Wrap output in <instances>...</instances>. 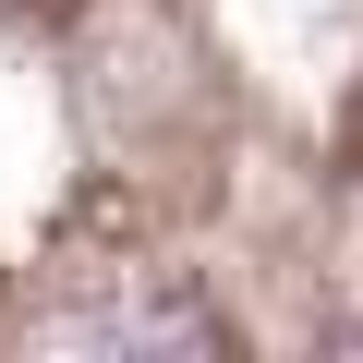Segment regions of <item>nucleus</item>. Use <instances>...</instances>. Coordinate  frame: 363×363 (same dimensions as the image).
<instances>
[]
</instances>
